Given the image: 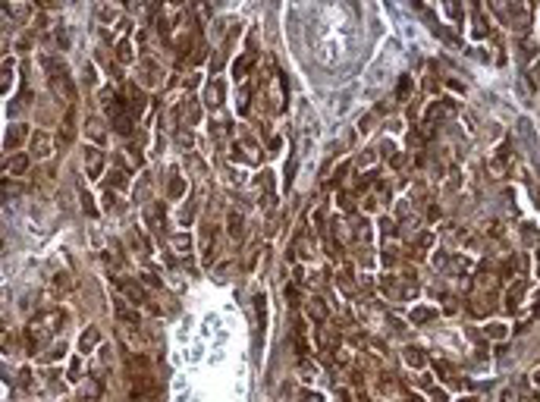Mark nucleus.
<instances>
[{
  "mask_svg": "<svg viewBox=\"0 0 540 402\" xmlns=\"http://www.w3.org/2000/svg\"><path fill=\"white\" fill-rule=\"evenodd\" d=\"M132 399L135 402H160V389H157V380L151 377L148 371H132Z\"/></svg>",
  "mask_w": 540,
  "mask_h": 402,
  "instance_id": "obj_1",
  "label": "nucleus"
},
{
  "mask_svg": "<svg viewBox=\"0 0 540 402\" xmlns=\"http://www.w3.org/2000/svg\"><path fill=\"white\" fill-rule=\"evenodd\" d=\"M85 170H88V179H98L104 173V154L101 148H88L85 151Z\"/></svg>",
  "mask_w": 540,
  "mask_h": 402,
  "instance_id": "obj_2",
  "label": "nucleus"
},
{
  "mask_svg": "<svg viewBox=\"0 0 540 402\" xmlns=\"http://www.w3.org/2000/svg\"><path fill=\"white\" fill-rule=\"evenodd\" d=\"M113 314L120 317L123 324H129V327H138V311H132L126 305V299H113Z\"/></svg>",
  "mask_w": 540,
  "mask_h": 402,
  "instance_id": "obj_3",
  "label": "nucleus"
},
{
  "mask_svg": "<svg viewBox=\"0 0 540 402\" xmlns=\"http://www.w3.org/2000/svg\"><path fill=\"white\" fill-rule=\"evenodd\" d=\"M32 154L35 157H48L51 154V135L48 132H35L32 135Z\"/></svg>",
  "mask_w": 540,
  "mask_h": 402,
  "instance_id": "obj_4",
  "label": "nucleus"
},
{
  "mask_svg": "<svg viewBox=\"0 0 540 402\" xmlns=\"http://www.w3.org/2000/svg\"><path fill=\"white\" fill-rule=\"evenodd\" d=\"M26 336H29V346L35 349L38 342H44V339H48V330H44V324H38V321H35V324H29Z\"/></svg>",
  "mask_w": 540,
  "mask_h": 402,
  "instance_id": "obj_5",
  "label": "nucleus"
},
{
  "mask_svg": "<svg viewBox=\"0 0 540 402\" xmlns=\"http://www.w3.org/2000/svg\"><path fill=\"white\" fill-rule=\"evenodd\" d=\"M437 371L443 374V380L449 383V386H459V374H455V368L449 361H437Z\"/></svg>",
  "mask_w": 540,
  "mask_h": 402,
  "instance_id": "obj_6",
  "label": "nucleus"
},
{
  "mask_svg": "<svg viewBox=\"0 0 540 402\" xmlns=\"http://www.w3.org/2000/svg\"><path fill=\"white\" fill-rule=\"evenodd\" d=\"M405 361L412 364V368H424V361H427V358H424V352H421V349L408 346V349H405Z\"/></svg>",
  "mask_w": 540,
  "mask_h": 402,
  "instance_id": "obj_7",
  "label": "nucleus"
},
{
  "mask_svg": "<svg viewBox=\"0 0 540 402\" xmlns=\"http://www.w3.org/2000/svg\"><path fill=\"white\" fill-rule=\"evenodd\" d=\"M251 63H254V54H248V57H242V60H236V66H232L236 79H245V73L251 69Z\"/></svg>",
  "mask_w": 540,
  "mask_h": 402,
  "instance_id": "obj_8",
  "label": "nucleus"
},
{
  "mask_svg": "<svg viewBox=\"0 0 540 402\" xmlns=\"http://www.w3.org/2000/svg\"><path fill=\"white\" fill-rule=\"evenodd\" d=\"M10 170H13V176H22V173L29 170V157H26V154H16L13 160H10Z\"/></svg>",
  "mask_w": 540,
  "mask_h": 402,
  "instance_id": "obj_9",
  "label": "nucleus"
},
{
  "mask_svg": "<svg viewBox=\"0 0 540 402\" xmlns=\"http://www.w3.org/2000/svg\"><path fill=\"white\" fill-rule=\"evenodd\" d=\"M116 60H120V63H132V47H129V41L116 44Z\"/></svg>",
  "mask_w": 540,
  "mask_h": 402,
  "instance_id": "obj_10",
  "label": "nucleus"
},
{
  "mask_svg": "<svg viewBox=\"0 0 540 402\" xmlns=\"http://www.w3.org/2000/svg\"><path fill=\"white\" fill-rule=\"evenodd\" d=\"M296 346H299L302 355H308V339H305V324L302 321L296 324Z\"/></svg>",
  "mask_w": 540,
  "mask_h": 402,
  "instance_id": "obj_11",
  "label": "nucleus"
},
{
  "mask_svg": "<svg viewBox=\"0 0 540 402\" xmlns=\"http://www.w3.org/2000/svg\"><path fill=\"white\" fill-rule=\"evenodd\" d=\"M22 135H26V129H22V126H13V129L7 132V148H16L19 141H22Z\"/></svg>",
  "mask_w": 540,
  "mask_h": 402,
  "instance_id": "obj_12",
  "label": "nucleus"
},
{
  "mask_svg": "<svg viewBox=\"0 0 540 402\" xmlns=\"http://www.w3.org/2000/svg\"><path fill=\"white\" fill-rule=\"evenodd\" d=\"M79 346H82V352H91V349L98 346V330H88V333L82 336V342H79Z\"/></svg>",
  "mask_w": 540,
  "mask_h": 402,
  "instance_id": "obj_13",
  "label": "nucleus"
},
{
  "mask_svg": "<svg viewBox=\"0 0 540 402\" xmlns=\"http://www.w3.org/2000/svg\"><path fill=\"white\" fill-rule=\"evenodd\" d=\"M433 314H437L433 308H415V311H412V324H424V321H430Z\"/></svg>",
  "mask_w": 540,
  "mask_h": 402,
  "instance_id": "obj_14",
  "label": "nucleus"
},
{
  "mask_svg": "<svg viewBox=\"0 0 540 402\" xmlns=\"http://www.w3.org/2000/svg\"><path fill=\"white\" fill-rule=\"evenodd\" d=\"M408 91H412V76H405L402 82H399V88H396V98H399V101H405V98H408Z\"/></svg>",
  "mask_w": 540,
  "mask_h": 402,
  "instance_id": "obj_15",
  "label": "nucleus"
},
{
  "mask_svg": "<svg viewBox=\"0 0 540 402\" xmlns=\"http://www.w3.org/2000/svg\"><path fill=\"white\" fill-rule=\"evenodd\" d=\"M484 333H487V336H493V339H502V336H506V327H502V324H487V327H484Z\"/></svg>",
  "mask_w": 540,
  "mask_h": 402,
  "instance_id": "obj_16",
  "label": "nucleus"
},
{
  "mask_svg": "<svg viewBox=\"0 0 540 402\" xmlns=\"http://www.w3.org/2000/svg\"><path fill=\"white\" fill-rule=\"evenodd\" d=\"M98 16H101L104 22H113L116 16H120V10H116V7H98Z\"/></svg>",
  "mask_w": 540,
  "mask_h": 402,
  "instance_id": "obj_17",
  "label": "nucleus"
},
{
  "mask_svg": "<svg viewBox=\"0 0 540 402\" xmlns=\"http://www.w3.org/2000/svg\"><path fill=\"white\" fill-rule=\"evenodd\" d=\"M311 317H314V321H324V317H327V308H324V302H321V299H314V302H311Z\"/></svg>",
  "mask_w": 540,
  "mask_h": 402,
  "instance_id": "obj_18",
  "label": "nucleus"
},
{
  "mask_svg": "<svg viewBox=\"0 0 540 402\" xmlns=\"http://www.w3.org/2000/svg\"><path fill=\"white\" fill-rule=\"evenodd\" d=\"M229 233H232V236H239V233H242V217H236V214L229 217Z\"/></svg>",
  "mask_w": 540,
  "mask_h": 402,
  "instance_id": "obj_19",
  "label": "nucleus"
},
{
  "mask_svg": "<svg viewBox=\"0 0 540 402\" xmlns=\"http://www.w3.org/2000/svg\"><path fill=\"white\" fill-rule=\"evenodd\" d=\"M430 245H433V236H430V233H421V236H418V248H430Z\"/></svg>",
  "mask_w": 540,
  "mask_h": 402,
  "instance_id": "obj_20",
  "label": "nucleus"
},
{
  "mask_svg": "<svg viewBox=\"0 0 540 402\" xmlns=\"http://www.w3.org/2000/svg\"><path fill=\"white\" fill-rule=\"evenodd\" d=\"M173 245L179 248V252H185V248H189V236H173Z\"/></svg>",
  "mask_w": 540,
  "mask_h": 402,
  "instance_id": "obj_21",
  "label": "nucleus"
},
{
  "mask_svg": "<svg viewBox=\"0 0 540 402\" xmlns=\"http://www.w3.org/2000/svg\"><path fill=\"white\" fill-rule=\"evenodd\" d=\"M380 227H383V233H386V236H393V233H396V223H393L390 217H383V220H380Z\"/></svg>",
  "mask_w": 540,
  "mask_h": 402,
  "instance_id": "obj_22",
  "label": "nucleus"
},
{
  "mask_svg": "<svg viewBox=\"0 0 540 402\" xmlns=\"http://www.w3.org/2000/svg\"><path fill=\"white\" fill-rule=\"evenodd\" d=\"M531 380H534V383H537V386H540V368H537V371H534V374H531Z\"/></svg>",
  "mask_w": 540,
  "mask_h": 402,
  "instance_id": "obj_23",
  "label": "nucleus"
}]
</instances>
